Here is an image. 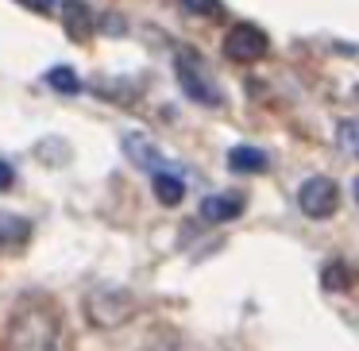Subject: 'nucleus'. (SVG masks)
Segmentation results:
<instances>
[{
    "label": "nucleus",
    "mask_w": 359,
    "mask_h": 351,
    "mask_svg": "<svg viewBox=\"0 0 359 351\" xmlns=\"http://www.w3.org/2000/svg\"><path fill=\"white\" fill-rule=\"evenodd\" d=\"M4 351H58V317L43 297H27L8 320Z\"/></svg>",
    "instance_id": "f257e3e1"
},
{
    "label": "nucleus",
    "mask_w": 359,
    "mask_h": 351,
    "mask_svg": "<svg viewBox=\"0 0 359 351\" xmlns=\"http://www.w3.org/2000/svg\"><path fill=\"white\" fill-rule=\"evenodd\" d=\"M86 317L93 328H120L135 317V297L120 286H93L86 294Z\"/></svg>",
    "instance_id": "f03ea898"
},
{
    "label": "nucleus",
    "mask_w": 359,
    "mask_h": 351,
    "mask_svg": "<svg viewBox=\"0 0 359 351\" xmlns=\"http://www.w3.org/2000/svg\"><path fill=\"white\" fill-rule=\"evenodd\" d=\"M174 70H178V85L186 89V97H194V101H201L205 109H220V85L209 78V70H205L201 55L197 50H178V58H174Z\"/></svg>",
    "instance_id": "7ed1b4c3"
},
{
    "label": "nucleus",
    "mask_w": 359,
    "mask_h": 351,
    "mask_svg": "<svg viewBox=\"0 0 359 351\" xmlns=\"http://www.w3.org/2000/svg\"><path fill=\"white\" fill-rule=\"evenodd\" d=\"M266 32L259 24H232L228 27V35H224V55L232 58V62H259V58L266 55Z\"/></svg>",
    "instance_id": "20e7f679"
},
{
    "label": "nucleus",
    "mask_w": 359,
    "mask_h": 351,
    "mask_svg": "<svg viewBox=\"0 0 359 351\" xmlns=\"http://www.w3.org/2000/svg\"><path fill=\"white\" fill-rule=\"evenodd\" d=\"M297 205H302L305 216L325 220V216H332L336 205H340V189H336V181H332V178L317 174V178H309L302 189H297Z\"/></svg>",
    "instance_id": "39448f33"
},
{
    "label": "nucleus",
    "mask_w": 359,
    "mask_h": 351,
    "mask_svg": "<svg viewBox=\"0 0 359 351\" xmlns=\"http://www.w3.org/2000/svg\"><path fill=\"white\" fill-rule=\"evenodd\" d=\"M62 27H66L70 39L89 43L93 39V8H89L86 0H66L62 4Z\"/></svg>",
    "instance_id": "423d86ee"
},
{
    "label": "nucleus",
    "mask_w": 359,
    "mask_h": 351,
    "mask_svg": "<svg viewBox=\"0 0 359 351\" xmlns=\"http://www.w3.org/2000/svg\"><path fill=\"white\" fill-rule=\"evenodd\" d=\"M243 212V197L240 193H217V197H205L201 201V216L209 224H228Z\"/></svg>",
    "instance_id": "0eeeda50"
},
{
    "label": "nucleus",
    "mask_w": 359,
    "mask_h": 351,
    "mask_svg": "<svg viewBox=\"0 0 359 351\" xmlns=\"http://www.w3.org/2000/svg\"><path fill=\"white\" fill-rule=\"evenodd\" d=\"M124 151H128V158H132L135 166H143V170H163V155H158V147L155 143H147L140 132L135 135H124Z\"/></svg>",
    "instance_id": "6e6552de"
},
{
    "label": "nucleus",
    "mask_w": 359,
    "mask_h": 351,
    "mask_svg": "<svg viewBox=\"0 0 359 351\" xmlns=\"http://www.w3.org/2000/svg\"><path fill=\"white\" fill-rule=\"evenodd\" d=\"M228 166H232L236 174H263L266 166H271V158H266V151L259 147H248V143H240V147L228 151Z\"/></svg>",
    "instance_id": "1a4fd4ad"
},
{
    "label": "nucleus",
    "mask_w": 359,
    "mask_h": 351,
    "mask_svg": "<svg viewBox=\"0 0 359 351\" xmlns=\"http://www.w3.org/2000/svg\"><path fill=\"white\" fill-rule=\"evenodd\" d=\"M32 235V224L24 216H12V212H0V247H20Z\"/></svg>",
    "instance_id": "9d476101"
},
{
    "label": "nucleus",
    "mask_w": 359,
    "mask_h": 351,
    "mask_svg": "<svg viewBox=\"0 0 359 351\" xmlns=\"http://www.w3.org/2000/svg\"><path fill=\"white\" fill-rule=\"evenodd\" d=\"M155 197L158 205H166V209H174V205H182V197H186V186H182L178 174H155Z\"/></svg>",
    "instance_id": "9b49d317"
},
{
    "label": "nucleus",
    "mask_w": 359,
    "mask_h": 351,
    "mask_svg": "<svg viewBox=\"0 0 359 351\" xmlns=\"http://www.w3.org/2000/svg\"><path fill=\"white\" fill-rule=\"evenodd\" d=\"M47 85L58 89V93H78L81 81H78V74H74L70 66H50V70H47Z\"/></svg>",
    "instance_id": "f8f14e48"
},
{
    "label": "nucleus",
    "mask_w": 359,
    "mask_h": 351,
    "mask_svg": "<svg viewBox=\"0 0 359 351\" xmlns=\"http://www.w3.org/2000/svg\"><path fill=\"white\" fill-rule=\"evenodd\" d=\"M320 286L325 289H348L351 286V270L344 263H328L325 270H320Z\"/></svg>",
    "instance_id": "ddd939ff"
},
{
    "label": "nucleus",
    "mask_w": 359,
    "mask_h": 351,
    "mask_svg": "<svg viewBox=\"0 0 359 351\" xmlns=\"http://www.w3.org/2000/svg\"><path fill=\"white\" fill-rule=\"evenodd\" d=\"M340 147L344 151H359V124H340Z\"/></svg>",
    "instance_id": "4468645a"
},
{
    "label": "nucleus",
    "mask_w": 359,
    "mask_h": 351,
    "mask_svg": "<svg viewBox=\"0 0 359 351\" xmlns=\"http://www.w3.org/2000/svg\"><path fill=\"white\" fill-rule=\"evenodd\" d=\"M186 12H197V16H217L220 12V0H182Z\"/></svg>",
    "instance_id": "2eb2a0df"
},
{
    "label": "nucleus",
    "mask_w": 359,
    "mask_h": 351,
    "mask_svg": "<svg viewBox=\"0 0 359 351\" xmlns=\"http://www.w3.org/2000/svg\"><path fill=\"white\" fill-rule=\"evenodd\" d=\"M16 186V170H12V163H4V158H0V193H4V189H12Z\"/></svg>",
    "instance_id": "dca6fc26"
},
{
    "label": "nucleus",
    "mask_w": 359,
    "mask_h": 351,
    "mask_svg": "<svg viewBox=\"0 0 359 351\" xmlns=\"http://www.w3.org/2000/svg\"><path fill=\"white\" fill-rule=\"evenodd\" d=\"M20 4H24V8H32V12H47L55 0H20Z\"/></svg>",
    "instance_id": "f3484780"
},
{
    "label": "nucleus",
    "mask_w": 359,
    "mask_h": 351,
    "mask_svg": "<svg viewBox=\"0 0 359 351\" xmlns=\"http://www.w3.org/2000/svg\"><path fill=\"white\" fill-rule=\"evenodd\" d=\"M355 201H359V178H355Z\"/></svg>",
    "instance_id": "a211bd4d"
},
{
    "label": "nucleus",
    "mask_w": 359,
    "mask_h": 351,
    "mask_svg": "<svg viewBox=\"0 0 359 351\" xmlns=\"http://www.w3.org/2000/svg\"><path fill=\"white\" fill-rule=\"evenodd\" d=\"M355 97H359V85H355Z\"/></svg>",
    "instance_id": "6ab92c4d"
}]
</instances>
